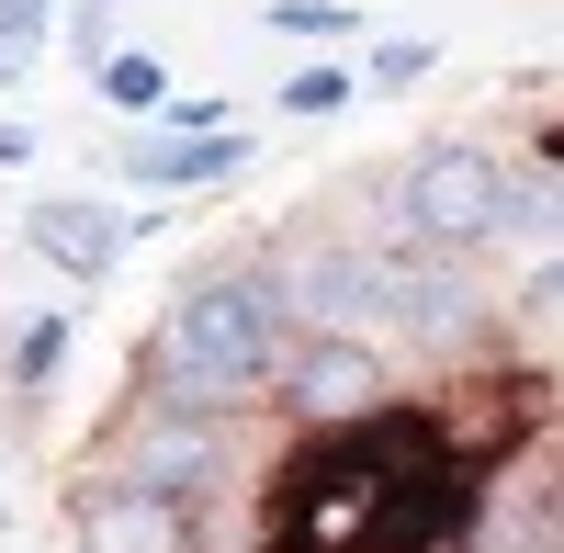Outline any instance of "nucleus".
I'll return each instance as SVG.
<instances>
[{"mask_svg":"<svg viewBox=\"0 0 564 553\" xmlns=\"http://www.w3.org/2000/svg\"><path fill=\"white\" fill-rule=\"evenodd\" d=\"M282 361H294V316H282L271 271L260 260H226V271H193L170 305L148 350H135V373H148L159 406H193V419H238L282 384Z\"/></svg>","mask_w":564,"mask_h":553,"instance_id":"1","label":"nucleus"},{"mask_svg":"<svg viewBox=\"0 0 564 553\" xmlns=\"http://www.w3.org/2000/svg\"><path fill=\"white\" fill-rule=\"evenodd\" d=\"M508 181L486 148H463V135H441V148H417L406 159V181H395V226H406V249H486V238H508Z\"/></svg>","mask_w":564,"mask_h":553,"instance_id":"2","label":"nucleus"},{"mask_svg":"<svg viewBox=\"0 0 564 553\" xmlns=\"http://www.w3.org/2000/svg\"><path fill=\"white\" fill-rule=\"evenodd\" d=\"M260 271L305 339H361V316H384V249L372 238H282Z\"/></svg>","mask_w":564,"mask_h":553,"instance_id":"3","label":"nucleus"},{"mask_svg":"<svg viewBox=\"0 0 564 553\" xmlns=\"http://www.w3.org/2000/svg\"><path fill=\"white\" fill-rule=\"evenodd\" d=\"M90 486L159 497V509H204V497L226 486V430H215V419H193V406H148V419L113 441V464L90 475Z\"/></svg>","mask_w":564,"mask_h":553,"instance_id":"4","label":"nucleus"},{"mask_svg":"<svg viewBox=\"0 0 564 553\" xmlns=\"http://www.w3.org/2000/svg\"><path fill=\"white\" fill-rule=\"evenodd\" d=\"M282 406H294L305 430H350L384 406V350L372 339H294V361H282Z\"/></svg>","mask_w":564,"mask_h":553,"instance_id":"5","label":"nucleus"},{"mask_svg":"<svg viewBox=\"0 0 564 553\" xmlns=\"http://www.w3.org/2000/svg\"><path fill=\"white\" fill-rule=\"evenodd\" d=\"M135 226H148V215H113V204H79V193H57V204H34V226H23V238H34L45 260H57L68 283H102V271L124 260V238H135Z\"/></svg>","mask_w":564,"mask_h":553,"instance_id":"6","label":"nucleus"},{"mask_svg":"<svg viewBox=\"0 0 564 553\" xmlns=\"http://www.w3.org/2000/svg\"><path fill=\"white\" fill-rule=\"evenodd\" d=\"M79 553H193V509H159V497L90 486V497H79Z\"/></svg>","mask_w":564,"mask_h":553,"instance_id":"7","label":"nucleus"},{"mask_svg":"<svg viewBox=\"0 0 564 553\" xmlns=\"http://www.w3.org/2000/svg\"><path fill=\"white\" fill-rule=\"evenodd\" d=\"M124 170L135 181H226V170H249V135H148Z\"/></svg>","mask_w":564,"mask_h":553,"instance_id":"8","label":"nucleus"},{"mask_svg":"<svg viewBox=\"0 0 564 553\" xmlns=\"http://www.w3.org/2000/svg\"><path fill=\"white\" fill-rule=\"evenodd\" d=\"M45 23H57V0H0V79H23V68H34Z\"/></svg>","mask_w":564,"mask_h":553,"instance_id":"9","label":"nucleus"},{"mask_svg":"<svg viewBox=\"0 0 564 553\" xmlns=\"http://www.w3.org/2000/svg\"><path fill=\"white\" fill-rule=\"evenodd\" d=\"M102 102H113V113H170L159 57H113V68H102Z\"/></svg>","mask_w":564,"mask_h":553,"instance_id":"10","label":"nucleus"},{"mask_svg":"<svg viewBox=\"0 0 564 553\" xmlns=\"http://www.w3.org/2000/svg\"><path fill=\"white\" fill-rule=\"evenodd\" d=\"M271 34H361L350 0H271Z\"/></svg>","mask_w":564,"mask_h":553,"instance_id":"11","label":"nucleus"},{"mask_svg":"<svg viewBox=\"0 0 564 553\" xmlns=\"http://www.w3.org/2000/svg\"><path fill=\"white\" fill-rule=\"evenodd\" d=\"M113 12H124V0H79V34H68V45H79V68H90V79L124 57V45H113Z\"/></svg>","mask_w":564,"mask_h":553,"instance_id":"12","label":"nucleus"},{"mask_svg":"<svg viewBox=\"0 0 564 553\" xmlns=\"http://www.w3.org/2000/svg\"><path fill=\"white\" fill-rule=\"evenodd\" d=\"M57 350H68V328H57V316H34V328H23V350H12V384L34 395L45 373H57Z\"/></svg>","mask_w":564,"mask_h":553,"instance_id":"13","label":"nucleus"},{"mask_svg":"<svg viewBox=\"0 0 564 553\" xmlns=\"http://www.w3.org/2000/svg\"><path fill=\"white\" fill-rule=\"evenodd\" d=\"M339 102H350L339 68H294V79H282V113H339Z\"/></svg>","mask_w":564,"mask_h":553,"instance_id":"14","label":"nucleus"},{"mask_svg":"<svg viewBox=\"0 0 564 553\" xmlns=\"http://www.w3.org/2000/svg\"><path fill=\"white\" fill-rule=\"evenodd\" d=\"M406 79H430V45H384L372 57V90H406Z\"/></svg>","mask_w":564,"mask_h":553,"instance_id":"15","label":"nucleus"},{"mask_svg":"<svg viewBox=\"0 0 564 553\" xmlns=\"http://www.w3.org/2000/svg\"><path fill=\"white\" fill-rule=\"evenodd\" d=\"M520 305L542 316V328H564V260H542V271H531V294H520Z\"/></svg>","mask_w":564,"mask_h":553,"instance_id":"16","label":"nucleus"},{"mask_svg":"<svg viewBox=\"0 0 564 553\" xmlns=\"http://www.w3.org/2000/svg\"><path fill=\"white\" fill-rule=\"evenodd\" d=\"M34 159V124H0V170H23Z\"/></svg>","mask_w":564,"mask_h":553,"instance_id":"17","label":"nucleus"}]
</instances>
